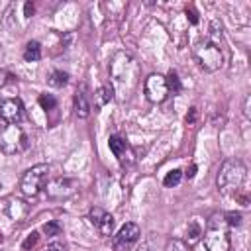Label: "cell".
Instances as JSON below:
<instances>
[{
  "label": "cell",
  "mask_w": 251,
  "mask_h": 251,
  "mask_svg": "<svg viewBox=\"0 0 251 251\" xmlns=\"http://www.w3.org/2000/svg\"><path fill=\"white\" fill-rule=\"evenodd\" d=\"M112 90L122 98H127L139 82V63L127 51H116L110 59Z\"/></svg>",
  "instance_id": "6da1fadb"
},
{
  "label": "cell",
  "mask_w": 251,
  "mask_h": 251,
  "mask_svg": "<svg viewBox=\"0 0 251 251\" xmlns=\"http://www.w3.org/2000/svg\"><path fill=\"white\" fill-rule=\"evenodd\" d=\"M220 39H222V27L214 29V24H212L210 33L198 39L192 47V55L196 63L208 73H216L224 67V51L220 47Z\"/></svg>",
  "instance_id": "7a4b0ae2"
},
{
  "label": "cell",
  "mask_w": 251,
  "mask_h": 251,
  "mask_svg": "<svg viewBox=\"0 0 251 251\" xmlns=\"http://www.w3.org/2000/svg\"><path fill=\"white\" fill-rule=\"evenodd\" d=\"M245 176H247V167L239 159H226L218 169L216 186L224 194H233L241 188Z\"/></svg>",
  "instance_id": "3957f363"
},
{
  "label": "cell",
  "mask_w": 251,
  "mask_h": 251,
  "mask_svg": "<svg viewBox=\"0 0 251 251\" xmlns=\"http://www.w3.org/2000/svg\"><path fill=\"white\" fill-rule=\"evenodd\" d=\"M202 239L208 251H229V227L224 220V214L216 212L208 218Z\"/></svg>",
  "instance_id": "277c9868"
},
{
  "label": "cell",
  "mask_w": 251,
  "mask_h": 251,
  "mask_svg": "<svg viewBox=\"0 0 251 251\" xmlns=\"http://www.w3.org/2000/svg\"><path fill=\"white\" fill-rule=\"evenodd\" d=\"M29 147V137L18 124H8L0 118V149L6 155L24 153Z\"/></svg>",
  "instance_id": "5b68a950"
},
{
  "label": "cell",
  "mask_w": 251,
  "mask_h": 251,
  "mask_svg": "<svg viewBox=\"0 0 251 251\" xmlns=\"http://www.w3.org/2000/svg\"><path fill=\"white\" fill-rule=\"evenodd\" d=\"M47 176H49V165H45V163H39V165H33L31 169H27L22 175V180H20L22 194L27 196V198L37 196L41 192V188L45 186Z\"/></svg>",
  "instance_id": "8992f818"
},
{
  "label": "cell",
  "mask_w": 251,
  "mask_h": 251,
  "mask_svg": "<svg viewBox=\"0 0 251 251\" xmlns=\"http://www.w3.org/2000/svg\"><path fill=\"white\" fill-rule=\"evenodd\" d=\"M143 90H145V96L149 102L153 104H161L167 100L169 96V86H167V78L159 73H153L145 78L143 82Z\"/></svg>",
  "instance_id": "52a82bcc"
},
{
  "label": "cell",
  "mask_w": 251,
  "mask_h": 251,
  "mask_svg": "<svg viewBox=\"0 0 251 251\" xmlns=\"http://www.w3.org/2000/svg\"><path fill=\"white\" fill-rule=\"evenodd\" d=\"M76 180L75 178H69V176H59V178H53V180H47L45 182V192L49 198L53 200H63V198H69L76 192Z\"/></svg>",
  "instance_id": "ba28073f"
},
{
  "label": "cell",
  "mask_w": 251,
  "mask_h": 251,
  "mask_svg": "<svg viewBox=\"0 0 251 251\" xmlns=\"http://www.w3.org/2000/svg\"><path fill=\"white\" fill-rule=\"evenodd\" d=\"M139 235H141L139 226L133 224V222H127V224H124V226L118 229V233L114 235L112 245H114L116 251H126V249H129V247L139 239Z\"/></svg>",
  "instance_id": "9c48e42d"
},
{
  "label": "cell",
  "mask_w": 251,
  "mask_h": 251,
  "mask_svg": "<svg viewBox=\"0 0 251 251\" xmlns=\"http://www.w3.org/2000/svg\"><path fill=\"white\" fill-rule=\"evenodd\" d=\"M108 145H110V151L114 153V157L120 161L122 167H131L135 163V153H133L131 145L126 139H122L120 135H110Z\"/></svg>",
  "instance_id": "30bf717a"
},
{
  "label": "cell",
  "mask_w": 251,
  "mask_h": 251,
  "mask_svg": "<svg viewBox=\"0 0 251 251\" xmlns=\"http://www.w3.org/2000/svg\"><path fill=\"white\" fill-rule=\"evenodd\" d=\"M88 220H90V224L98 229L100 235L110 237V235L114 233V216H112L110 212H106L104 208H100V206L90 208V212H88Z\"/></svg>",
  "instance_id": "8fae6325"
},
{
  "label": "cell",
  "mask_w": 251,
  "mask_h": 251,
  "mask_svg": "<svg viewBox=\"0 0 251 251\" xmlns=\"http://www.w3.org/2000/svg\"><path fill=\"white\" fill-rule=\"evenodd\" d=\"M24 104L20 98H4L0 102V118L8 124H20L24 120Z\"/></svg>",
  "instance_id": "7c38bea8"
},
{
  "label": "cell",
  "mask_w": 251,
  "mask_h": 251,
  "mask_svg": "<svg viewBox=\"0 0 251 251\" xmlns=\"http://www.w3.org/2000/svg\"><path fill=\"white\" fill-rule=\"evenodd\" d=\"M73 108H75V114H76V118H88V114H90V102H88V98H86V94L84 92H76L75 94V98H73Z\"/></svg>",
  "instance_id": "4fadbf2b"
},
{
  "label": "cell",
  "mask_w": 251,
  "mask_h": 251,
  "mask_svg": "<svg viewBox=\"0 0 251 251\" xmlns=\"http://www.w3.org/2000/svg\"><path fill=\"white\" fill-rule=\"evenodd\" d=\"M202 239V227L196 220H192L188 226H186V235H184V243L186 247H194L198 241Z\"/></svg>",
  "instance_id": "5bb4252c"
},
{
  "label": "cell",
  "mask_w": 251,
  "mask_h": 251,
  "mask_svg": "<svg viewBox=\"0 0 251 251\" xmlns=\"http://www.w3.org/2000/svg\"><path fill=\"white\" fill-rule=\"evenodd\" d=\"M114 100V90L112 86H100L96 92H94V108H104L106 104H110Z\"/></svg>",
  "instance_id": "9a60e30c"
},
{
  "label": "cell",
  "mask_w": 251,
  "mask_h": 251,
  "mask_svg": "<svg viewBox=\"0 0 251 251\" xmlns=\"http://www.w3.org/2000/svg\"><path fill=\"white\" fill-rule=\"evenodd\" d=\"M41 59V45L39 41H27L24 47V61L27 63H35Z\"/></svg>",
  "instance_id": "2e32d148"
},
{
  "label": "cell",
  "mask_w": 251,
  "mask_h": 251,
  "mask_svg": "<svg viewBox=\"0 0 251 251\" xmlns=\"http://www.w3.org/2000/svg\"><path fill=\"white\" fill-rule=\"evenodd\" d=\"M47 82H49V86H53V88H63L67 82H69V73H65V71H51L49 73V76H47Z\"/></svg>",
  "instance_id": "e0dca14e"
},
{
  "label": "cell",
  "mask_w": 251,
  "mask_h": 251,
  "mask_svg": "<svg viewBox=\"0 0 251 251\" xmlns=\"http://www.w3.org/2000/svg\"><path fill=\"white\" fill-rule=\"evenodd\" d=\"M180 178H182V171H180V169H173V171H169L167 176L163 178V184H165L167 188H173V186H176V184L180 182Z\"/></svg>",
  "instance_id": "ac0fdd59"
},
{
  "label": "cell",
  "mask_w": 251,
  "mask_h": 251,
  "mask_svg": "<svg viewBox=\"0 0 251 251\" xmlns=\"http://www.w3.org/2000/svg\"><path fill=\"white\" fill-rule=\"evenodd\" d=\"M167 86H169V92H173V94H176V92H180L182 90V84H180V78H178V75L175 73V71H171L167 76Z\"/></svg>",
  "instance_id": "d6986e66"
},
{
  "label": "cell",
  "mask_w": 251,
  "mask_h": 251,
  "mask_svg": "<svg viewBox=\"0 0 251 251\" xmlns=\"http://www.w3.org/2000/svg\"><path fill=\"white\" fill-rule=\"evenodd\" d=\"M39 239H41V235H39L37 231H31V233L25 237V241L22 243V249H24V251H31V249H35V247L39 245Z\"/></svg>",
  "instance_id": "ffe728a7"
},
{
  "label": "cell",
  "mask_w": 251,
  "mask_h": 251,
  "mask_svg": "<svg viewBox=\"0 0 251 251\" xmlns=\"http://www.w3.org/2000/svg\"><path fill=\"white\" fill-rule=\"evenodd\" d=\"M37 100H39V106L43 110H55L57 108V100H55L53 94H39Z\"/></svg>",
  "instance_id": "44dd1931"
},
{
  "label": "cell",
  "mask_w": 251,
  "mask_h": 251,
  "mask_svg": "<svg viewBox=\"0 0 251 251\" xmlns=\"http://www.w3.org/2000/svg\"><path fill=\"white\" fill-rule=\"evenodd\" d=\"M224 220H226V224H227V227H237V226H241V214L239 212H226L224 214Z\"/></svg>",
  "instance_id": "7402d4cb"
},
{
  "label": "cell",
  "mask_w": 251,
  "mask_h": 251,
  "mask_svg": "<svg viewBox=\"0 0 251 251\" xmlns=\"http://www.w3.org/2000/svg\"><path fill=\"white\" fill-rule=\"evenodd\" d=\"M41 229H43L45 235H59L61 233V226L57 222H47V224H43Z\"/></svg>",
  "instance_id": "603a6c76"
},
{
  "label": "cell",
  "mask_w": 251,
  "mask_h": 251,
  "mask_svg": "<svg viewBox=\"0 0 251 251\" xmlns=\"http://www.w3.org/2000/svg\"><path fill=\"white\" fill-rule=\"evenodd\" d=\"M165 251H186V243H182L178 239H173V241H169Z\"/></svg>",
  "instance_id": "cb8c5ba5"
},
{
  "label": "cell",
  "mask_w": 251,
  "mask_h": 251,
  "mask_svg": "<svg viewBox=\"0 0 251 251\" xmlns=\"http://www.w3.org/2000/svg\"><path fill=\"white\" fill-rule=\"evenodd\" d=\"M186 16H188L190 24H198V14L194 12V8H186Z\"/></svg>",
  "instance_id": "d4e9b609"
},
{
  "label": "cell",
  "mask_w": 251,
  "mask_h": 251,
  "mask_svg": "<svg viewBox=\"0 0 251 251\" xmlns=\"http://www.w3.org/2000/svg\"><path fill=\"white\" fill-rule=\"evenodd\" d=\"M8 80H10V73H8V71H4V69L0 67V88H2Z\"/></svg>",
  "instance_id": "484cf974"
},
{
  "label": "cell",
  "mask_w": 251,
  "mask_h": 251,
  "mask_svg": "<svg viewBox=\"0 0 251 251\" xmlns=\"http://www.w3.org/2000/svg\"><path fill=\"white\" fill-rule=\"evenodd\" d=\"M45 251H65V247H63V243L53 241L51 245H47V249H45Z\"/></svg>",
  "instance_id": "4316f807"
},
{
  "label": "cell",
  "mask_w": 251,
  "mask_h": 251,
  "mask_svg": "<svg viewBox=\"0 0 251 251\" xmlns=\"http://www.w3.org/2000/svg\"><path fill=\"white\" fill-rule=\"evenodd\" d=\"M25 18H31V14H33V4L31 2H25Z\"/></svg>",
  "instance_id": "83f0119b"
},
{
  "label": "cell",
  "mask_w": 251,
  "mask_h": 251,
  "mask_svg": "<svg viewBox=\"0 0 251 251\" xmlns=\"http://www.w3.org/2000/svg\"><path fill=\"white\" fill-rule=\"evenodd\" d=\"M243 114H245V118H249V96H245V102H243Z\"/></svg>",
  "instance_id": "f1b7e54d"
},
{
  "label": "cell",
  "mask_w": 251,
  "mask_h": 251,
  "mask_svg": "<svg viewBox=\"0 0 251 251\" xmlns=\"http://www.w3.org/2000/svg\"><path fill=\"white\" fill-rule=\"evenodd\" d=\"M194 173H196V165H190V167L186 169V173H184V175H186L188 178H192V176H194Z\"/></svg>",
  "instance_id": "f546056e"
},
{
  "label": "cell",
  "mask_w": 251,
  "mask_h": 251,
  "mask_svg": "<svg viewBox=\"0 0 251 251\" xmlns=\"http://www.w3.org/2000/svg\"><path fill=\"white\" fill-rule=\"evenodd\" d=\"M194 118H196V108H190V116H186V122H188V124H192V122H194Z\"/></svg>",
  "instance_id": "4dcf8cb0"
},
{
  "label": "cell",
  "mask_w": 251,
  "mask_h": 251,
  "mask_svg": "<svg viewBox=\"0 0 251 251\" xmlns=\"http://www.w3.org/2000/svg\"><path fill=\"white\" fill-rule=\"evenodd\" d=\"M137 251H149V243H141V245L137 247Z\"/></svg>",
  "instance_id": "1f68e13d"
},
{
  "label": "cell",
  "mask_w": 251,
  "mask_h": 251,
  "mask_svg": "<svg viewBox=\"0 0 251 251\" xmlns=\"http://www.w3.org/2000/svg\"><path fill=\"white\" fill-rule=\"evenodd\" d=\"M2 63H4V47L0 43V67H2Z\"/></svg>",
  "instance_id": "d6a6232c"
},
{
  "label": "cell",
  "mask_w": 251,
  "mask_h": 251,
  "mask_svg": "<svg viewBox=\"0 0 251 251\" xmlns=\"http://www.w3.org/2000/svg\"><path fill=\"white\" fill-rule=\"evenodd\" d=\"M0 241H2V235H0Z\"/></svg>",
  "instance_id": "836d02e7"
}]
</instances>
